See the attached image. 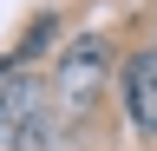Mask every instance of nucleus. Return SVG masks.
Here are the masks:
<instances>
[{"label":"nucleus","mask_w":157,"mask_h":151,"mask_svg":"<svg viewBox=\"0 0 157 151\" xmlns=\"http://www.w3.org/2000/svg\"><path fill=\"white\" fill-rule=\"evenodd\" d=\"M98 79H105V40H98V33H85V40H72L66 59H59V85H66L72 105H85L92 92H98Z\"/></svg>","instance_id":"nucleus-1"},{"label":"nucleus","mask_w":157,"mask_h":151,"mask_svg":"<svg viewBox=\"0 0 157 151\" xmlns=\"http://www.w3.org/2000/svg\"><path fill=\"white\" fill-rule=\"evenodd\" d=\"M39 112H46V85H39L33 72H13V79L0 85V145H13Z\"/></svg>","instance_id":"nucleus-2"},{"label":"nucleus","mask_w":157,"mask_h":151,"mask_svg":"<svg viewBox=\"0 0 157 151\" xmlns=\"http://www.w3.org/2000/svg\"><path fill=\"white\" fill-rule=\"evenodd\" d=\"M124 105H131V125L157 131V53H137L131 72H124Z\"/></svg>","instance_id":"nucleus-3"},{"label":"nucleus","mask_w":157,"mask_h":151,"mask_svg":"<svg viewBox=\"0 0 157 151\" xmlns=\"http://www.w3.org/2000/svg\"><path fill=\"white\" fill-rule=\"evenodd\" d=\"M7 151H52V112H39V118L20 131V138L7 145Z\"/></svg>","instance_id":"nucleus-4"},{"label":"nucleus","mask_w":157,"mask_h":151,"mask_svg":"<svg viewBox=\"0 0 157 151\" xmlns=\"http://www.w3.org/2000/svg\"><path fill=\"white\" fill-rule=\"evenodd\" d=\"M52 33H59L52 20H33V26H26V40H20V53H13V59H20V66H26V59H33V53H46V46H52Z\"/></svg>","instance_id":"nucleus-5"},{"label":"nucleus","mask_w":157,"mask_h":151,"mask_svg":"<svg viewBox=\"0 0 157 151\" xmlns=\"http://www.w3.org/2000/svg\"><path fill=\"white\" fill-rule=\"evenodd\" d=\"M13 66H20V59H0V79H7V72H13Z\"/></svg>","instance_id":"nucleus-6"}]
</instances>
